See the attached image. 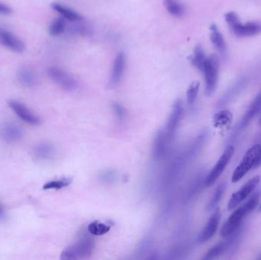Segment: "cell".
Segmentation results:
<instances>
[{"instance_id":"6da1fadb","label":"cell","mask_w":261,"mask_h":260,"mask_svg":"<svg viewBox=\"0 0 261 260\" xmlns=\"http://www.w3.org/2000/svg\"><path fill=\"white\" fill-rule=\"evenodd\" d=\"M258 201L259 198L258 196L252 195L244 205L235 210L222 227L220 232L222 236L228 237L231 233H234L237 228L241 226L244 217L255 209L258 205Z\"/></svg>"},{"instance_id":"7a4b0ae2","label":"cell","mask_w":261,"mask_h":260,"mask_svg":"<svg viewBox=\"0 0 261 260\" xmlns=\"http://www.w3.org/2000/svg\"><path fill=\"white\" fill-rule=\"evenodd\" d=\"M225 19L231 32L237 37H254L261 33V22L255 21L242 22L236 12H227L225 15Z\"/></svg>"},{"instance_id":"3957f363","label":"cell","mask_w":261,"mask_h":260,"mask_svg":"<svg viewBox=\"0 0 261 260\" xmlns=\"http://www.w3.org/2000/svg\"><path fill=\"white\" fill-rule=\"evenodd\" d=\"M94 242L91 236L83 233L76 243L66 247L61 253V259L64 260H80L87 259L93 254L94 250Z\"/></svg>"},{"instance_id":"277c9868","label":"cell","mask_w":261,"mask_h":260,"mask_svg":"<svg viewBox=\"0 0 261 260\" xmlns=\"http://www.w3.org/2000/svg\"><path fill=\"white\" fill-rule=\"evenodd\" d=\"M202 73L205 80V93L210 97L217 88L219 74V59L216 54L207 57Z\"/></svg>"},{"instance_id":"5b68a950","label":"cell","mask_w":261,"mask_h":260,"mask_svg":"<svg viewBox=\"0 0 261 260\" xmlns=\"http://www.w3.org/2000/svg\"><path fill=\"white\" fill-rule=\"evenodd\" d=\"M261 147L260 144H255L247 151L239 165H237L233 173L231 178L233 183H235L241 180L252 168H254Z\"/></svg>"},{"instance_id":"8992f818","label":"cell","mask_w":261,"mask_h":260,"mask_svg":"<svg viewBox=\"0 0 261 260\" xmlns=\"http://www.w3.org/2000/svg\"><path fill=\"white\" fill-rule=\"evenodd\" d=\"M48 75L54 83L66 91H74L78 86L74 78L61 68L57 66L50 67L48 69Z\"/></svg>"},{"instance_id":"52a82bcc","label":"cell","mask_w":261,"mask_h":260,"mask_svg":"<svg viewBox=\"0 0 261 260\" xmlns=\"http://www.w3.org/2000/svg\"><path fill=\"white\" fill-rule=\"evenodd\" d=\"M234 147L231 145L228 146L225 150L224 152L221 156L219 161L216 162V165L212 168L208 176L205 179V186L206 187H210L216 180L220 177L223 171L226 169L229 161L231 159L233 154H234Z\"/></svg>"},{"instance_id":"ba28073f","label":"cell","mask_w":261,"mask_h":260,"mask_svg":"<svg viewBox=\"0 0 261 260\" xmlns=\"http://www.w3.org/2000/svg\"><path fill=\"white\" fill-rule=\"evenodd\" d=\"M261 181V176H257L255 177L251 178L249 181H248L238 191L234 193L231 196L228 204V209H234L237 205H239L244 199H246L247 197L251 194L255 188L259 184Z\"/></svg>"},{"instance_id":"9c48e42d","label":"cell","mask_w":261,"mask_h":260,"mask_svg":"<svg viewBox=\"0 0 261 260\" xmlns=\"http://www.w3.org/2000/svg\"><path fill=\"white\" fill-rule=\"evenodd\" d=\"M248 84V78L247 76H241L237 80L231 84V86L222 95L220 99L217 103V106L222 108L228 105L231 101H232L236 97H238V95L241 94V92L244 91Z\"/></svg>"},{"instance_id":"30bf717a","label":"cell","mask_w":261,"mask_h":260,"mask_svg":"<svg viewBox=\"0 0 261 260\" xmlns=\"http://www.w3.org/2000/svg\"><path fill=\"white\" fill-rule=\"evenodd\" d=\"M183 115V104H182L180 100H177L172 108L169 119H168L167 125H166V129L164 130L170 141L173 140L176 131L178 130Z\"/></svg>"},{"instance_id":"8fae6325","label":"cell","mask_w":261,"mask_h":260,"mask_svg":"<svg viewBox=\"0 0 261 260\" xmlns=\"http://www.w3.org/2000/svg\"><path fill=\"white\" fill-rule=\"evenodd\" d=\"M0 45L15 53H22L26 49L24 42L4 28L0 27Z\"/></svg>"},{"instance_id":"7c38bea8","label":"cell","mask_w":261,"mask_h":260,"mask_svg":"<svg viewBox=\"0 0 261 260\" xmlns=\"http://www.w3.org/2000/svg\"><path fill=\"white\" fill-rule=\"evenodd\" d=\"M9 106L23 122L32 125H38L41 123L39 117L34 115L26 105L17 100H10Z\"/></svg>"},{"instance_id":"4fadbf2b","label":"cell","mask_w":261,"mask_h":260,"mask_svg":"<svg viewBox=\"0 0 261 260\" xmlns=\"http://www.w3.org/2000/svg\"><path fill=\"white\" fill-rule=\"evenodd\" d=\"M261 110V92L257 96L256 98L251 102L249 108L247 110L246 112L243 115L241 122H239L232 136H237V134L241 133V130L249 125L253 118H255V115H258Z\"/></svg>"},{"instance_id":"5bb4252c","label":"cell","mask_w":261,"mask_h":260,"mask_svg":"<svg viewBox=\"0 0 261 260\" xmlns=\"http://www.w3.org/2000/svg\"><path fill=\"white\" fill-rule=\"evenodd\" d=\"M22 137L23 130L17 124L8 122L0 127V138L7 144L18 142Z\"/></svg>"},{"instance_id":"9a60e30c","label":"cell","mask_w":261,"mask_h":260,"mask_svg":"<svg viewBox=\"0 0 261 260\" xmlns=\"http://www.w3.org/2000/svg\"><path fill=\"white\" fill-rule=\"evenodd\" d=\"M221 215L219 210L211 215L210 218L204 227L201 233L198 235L197 241L198 243H205L213 237L216 234L220 222Z\"/></svg>"},{"instance_id":"2e32d148","label":"cell","mask_w":261,"mask_h":260,"mask_svg":"<svg viewBox=\"0 0 261 260\" xmlns=\"http://www.w3.org/2000/svg\"><path fill=\"white\" fill-rule=\"evenodd\" d=\"M170 140L164 130H160L155 136L153 144V156L156 160H161L166 155Z\"/></svg>"},{"instance_id":"e0dca14e","label":"cell","mask_w":261,"mask_h":260,"mask_svg":"<svg viewBox=\"0 0 261 260\" xmlns=\"http://www.w3.org/2000/svg\"><path fill=\"white\" fill-rule=\"evenodd\" d=\"M126 68V56L123 51H121L117 54V56L114 61L112 66V73H111L110 82L112 85L116 86L120 83L122 77L124 76Z\"/></svg>"},{"instance_id":"ac0fdd59","label":"cell","mask_w":261,"mask_h":260,"mask_svg":"<svg viewBox=\"0 0 261 260\" xmlns=\"http://www.w3.org/2000/svg\"><path fill=\"white\" fill-rule=\"evenodd\" d=\"M210 32L211 42L222 56H226L228 52L227 44H226L224 36L222 34L216 24L211 25Z\"/></svg>"},{"instance_id":"d6986e66","label":"cell","mask_w":261,"mask_h":260,"mask_svg":"<svg viewBox=\"0 0 261 260\" xmlns=\"http://www.w3.org/2000/svg\"><path fill=\"white\" fill-rule=\"evenodd\" d=\"M17 79L20 85L26 88H33L37 85V75L32 68L24 66L18 70Z\"/></svg>"},{"instance_id":"ffe728a7","label":"cell","mask_w":261,"mask_h":260,"mask_svg":"<svg viewBox=\"0 0 261 260\" xmlns=\"http://www.w3.org/2000/svg\"><path fill=\"white\" fill-rule=\"evenodd\" d=\"M33 154L37 161H48L52 159L55 154V148L48 142L37 144L33 150Z\"/></svg>"},{"instance_id":"44dd1931","label":"cell","mask_w":261,"mask_h":260,"mask_svg":"<svg viewBox=\"0 0 261 260\" xmlns=\"http://www.w3.org/2000/svg\"><path fill=\"white\" fill-rule=\"evenodd\" d=\"M51 8L66 20L70 21V22H78V21L83 20V16L80 13L66 5H62L58 2H54L51 4Z\"/></svg>"},{"instance_id":"7402d4cb","label":"cell","mask_w":261,"mask_h":260,"mask_svg":"<svg viewBox=\"0 0 261 260\" xmlns=\"http://www.w3.org/2000/svg\"><path fill=\"white\" fill-rule=\"evenodd\" d=\"M163 5L169 13L176 18L183 17L186 13V6L181 0H163Z\"/></svg>"},{"instance_id":"603a6c76","label":"cell","mask_w":261,"mask_h":260,"mask_svg":"<svg viewBox=\"0 0 261 260\" xmlns=\"http://www.w3.org/2000/svg\"><path fill=\"white\" fill-rule=\"evenodd\" d=\"M206 58L203 47L201 44H198L196 46L194 54L189 58V60L193 66H195L197 69L202 72Z\"/></svg>"},{"instance_id":"cb8c5ba5","label":"cell","mask_w":261,"mask_h":260,"mask_svg":"<svg viewBox=\"0 0 261 260\" xmlns=\"http://www.w3.org/2000/svg\"><path fill=\"white\" fill-rule=\"evenodd\" d=\"M66 27V19H64L63 17H60L55 19L51 22L49 30H48L50 35L52 36V37H57V36L61 35V34H63L65 32Z\"/></svg>"},{"instance_id":"d4e9b609","label":"cell","mask_w":261,"mask_h":260,"mask_svg":"<svg viewBox=\"0 0 261 260\" xmlns=\"http://www.w3.org/2000/svg\"><path fill=\"white\" fill-rule=\"evenodd\" d=\"M226 189V183H222L218 186L216 191L214 193L213 195L211 198L210 201L207 204L206 210L208 211H212L214 208L217 206L219 201L222 199V196L224 195Z\"/></svg>"},{"instance_id":"484cf974","label":"cell","mask_w":261,"mask_h":260,"mask_svg":"<svg viewBox=\"0 0 261 260\" xmlns=\"http://www.w3.org/2000/svg\"><path fill=\"white\" fill-rule=\"evenodd\" d=\"M226 241L221 242V243H217L216 245L213 246L210 250H209V251L207 252L202 259L205 260H211L218 258L222 254H224L226 253Z\"/></svg>"},{"instance_id":"4316f807","label":"cell","mask_w":261,"mask_h":260,"mask_svg":"<svg viewBox=\"0 0 261 260\" xmlns=\"http://www.w3.org/2000/svg\"><path fill=\"white\" fill-rule=\"evenodd\" d=\"M89 233L94 236H101L105 234L110 230V226L99 222H92L87 228Z\"/></svg>"},{"instance_id":"83f0119b","label":"cell","mask_w":261,"mask_h":260,"mask_svg":"<svg viewBox=\"0 0 261 260\" xmlns=\"http://www.w3.org/2000/svg\"><path fill=\"white\" fill-rule=\"evenodd\" d=\"M71 180L72 179L70 178H62V179H57V180L50 181L43 186V189H45V190L63 189V188L70 186L72 182Z\"/></svg>"},{"instance_id":"f1b7e54d","label":"cell","mask_w":261,"mask_h":260,"mask_svg":"<svg viewBox=\"0 0 261 260\" xmlns=\"http://www.w3.org/2000/svg\"><path fill=\"white\" fill-rule=\"evenodd\" d=\"M200 83L199 82H194L189 86L187 92V100L189 105H192L195 103L198 97V91H199Z\"/></svg>"},{"instance_id":"f546056e","label":"cell","mask_w":261,"mask_h":260,"mask_svg":"<svg viewBox=\"0 0 261 260\" xmlns=\"http://www.w3.org/2000/svg\"><path fill=\"white\" fill-rule=\"evenodd\" d=\"M232 118V115L227 111H222L214 116V120L216 125H224L228 123Z\"/></svg>"},{"instance_id":"4dcf8cb0","label":"cell","mask_w":261,"mask_h":260,"mask_svg":"<svg viewBox=\"0 0 261 260\" xmlns=\"http://www.w3.org/2000/svg\"><path fill=\"white\" fill-rule=\"evenodd\" d=\"M115 115L119 122H123L126 118V110L123 105L119 103H114L112 105Z\"/></svg>"},{"instance_id":"1f68e13d","label":"cell","mask_w":261,"mask_h":260,"mask_svg":"<svg viewBox=\"0 0 261 260\" xmlns=\"http://www.w3.org/2000/svg\"><path fill=\"white\" fill-rule=\"evenodd\" d=\"M12 13V9L9 5L0 2V15H9Z\"/></svg>"},{"instance_id":"d6a6232c","label":"cell","mask_w":261,"mask_h":260,"mask_svg":"<svg viewBox=\"0 0 261 260\" xmlns=\"http://www.w3.org/2000/svg\"><path fill=\"white\" fill-rule=\"evenodd\" d=\"M7 220L6 212H5V209H4L2 204L0 202V221L1 222H5Z\"/></svg>"},{"instance_id":"836d02e7","label":"cell","mask_w":261,"mask_h":260,"mask_svg":"<svg viewBox=\"0 0 261 260\" xmlns=\"http://www.w3.org/2000/svg\"><path fill=\"white\" fill-rule=\"evenodd\" d=\"M261 165V150H260L259 154H258V158H257L256 162H255V166L254 168L256 169V168L259 167L260 165Z\"/></svg>"},{"instance_id":"e575fe53","label":"cell","mask_w":261,"mask_h":260,"mask_svg":"<svg viewBox=\"0 0 261 260\" xmlns=\"http://www.w3.org/2000/svg\"><path fill=\"white\" fill-rule=\"evenodd\" d=\"M259 211H261V205H260V207H259Z\"/></svg>"},{"instance_id":"d590c367","label":"cell","mask_w":261,"mask_h":260,"mask_svg":"<svg viewBox=\"0 0 261 260\" xmlns=\"http://www.w3.org/2000/svg\"><path fill=\"white\" fill-rule=\"evenodd\" d=\"M259 124H260V125H261V119H260Z\"/></svg>"}]
</instances>
